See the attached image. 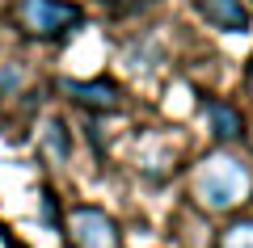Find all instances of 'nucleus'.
Masks as SVG:
<instances>
[{
	"label": "nucleus",
	"instance_id": "f257e3e1",
	"mask_svg": "<svg viewBox=\"0 0 253 248\" xmlns=\"http://www.w3.org/2000/svg\"><path fill=\"white\" fill-rule=\"evenodd\" d=\"M190 198L207 214H228L253 198V164L241 151H211L199 160V169L190 177Z\"/></svg>",
	"mask_w": 253,
	"mask_h": 248
},
{
	"label": "nucleus",
	"instance_id": "f03ea898",
	"mask_svg": "<svg viewBox=\"0 0 253 248\" xmlns=\"http://www.w3.org/2000/svg\"><path fill=\"white\" fill-rule=\"evenodd\" d=\"M84 9L72 0H17L13 4V26L34 42H55L68 38L72 30H81Z\"/></svg>",
	"mask_w": 253,
	"mask_h": 248
},
{
	"label": "nucleus",
	"instance_id": "7ed1b4c3",
	"mask_svg": "<svg viewBox=\"0 0 253 248\" xmlns=\"http://www.w3.org/2000/svg\"><path fill=\"white\" fill-rule=\"evenodd\" d=\"M63 231L72 248H123V231L114 214H106L101 206H72L63 219Z\"/></svg>",
	"mask_w": 253,
	"mask_h": 248
},
{
	"label": "nucleus",
	"instance_id": "20e7f679",
	"mask_svg": "<svg viewBox=\"0 0 253 248\" xmlns=\"http://www.w3.org/2000/svg\"><path fill=\"white\" fill-rule=\"evenodd\" d=\"M59 89L76 101V106L93 109V114H114L123 106V93H118L114 80H59Z\"/></svg>",
	"mask_w": 253,
	"mask_h": 248
},
{
	"label": "nucleus",
	"instance_id": "39448f33",
	"mask_svg": "<svg viewBox=\"0 0 253 248\" xmlns=\"http://www.w3.org/2000/svg\"><path fill=\"white\" fill-rule=\"evenodd\" d=\"M199 17L219 34H245L253 26V13L245 0H199Z\"/></svg>",
	"mask_w": 253,
	"mask_h": 248
},
{
	"label": "nucleus",
	"instance_id": "423d86ee",
	"mask_svg": "<svg viewBox=\"0 0 253 248\" xmlns=\"http://www.w3.org/2000/svg\"><path fill=\"white\" fill-rule=\"evenodd\" d=\"M203 118H207V131L215 143H236L245 135V118L236 106H228V101H203Z\"/></svg>",
	"mask_w": 253,
	"mask_h": 248
},
{
	"label": "nucleus",
	"instance_id": "0eeeda50",
	"mask_svg": "<svg viewBox=\"0 0 253 248\" xmlns=\"http://www.w3.org/2000/svg\"><path fill=\"white\" fill-rule=\"evenodd\" d=\"M68 126L59 122V118H46V126H42V156L51 160V164H63L68 160Z\"/></svg>",
	"mask_w": 253,
	"mask_h": 248
},
{
	"label": "nucleus",
	"instance_id": "6e6552de",
	"mask_svg": "<svg viewBox=\"0 0 253 248\" xmlns=\"http://www.w3.org/2000/svg\"><path fill=\"white\" fill-rule=\"evenodd\" d=\"M215 248H253V219H236V223H228Z\"/></svg>",
	"mask_w": 253,
	"mask_h": 248
},
{
	"label": "nucleus",
	"instance_id": "1a4fd4ad",
	"mask_svg": "<svg viewBox=\"0 0 253 248\" xmlns=\"http://www.w3.org/2000/svg\"><path fill=\"white\" fill-rule=\"evenodd\" d=\"M21 84H26V68L21 63H0V101H9V97H17L21 93Z\"/></svg>",
	"mask_w": 253,
	"mask_h": 248
},
{
	"label": "nucleus",
	"instance_id": "9d476101",
	"mask_svg": "<svg viewBox=\"0 0 253 248\" xmlns=\"http://www.w3.org/2000/svg\"><path fill=\"white\" fill-rule=\"evenodd\" d=\"M42 219H46V227H55V223H59V214H55V194H51V189H42Z\"/></svg>",
	"mask_w": 253,
	"mask_h": 248
},
{
	"label": "nucleus",
	"instance_id": "9b49d317",
	"mask_svg": "<svg viewBox=\"0 0 253 248\" xmlns=\"http://www.w3.org/2000/svg\"><path fill=\"white\" fill-rule=\"evenodd\" d=\"M106 4H114V9H139V4H152V0H106Z\"/></svg>",
	"mask_w": 253,
	"mask_h": 248
},
{
	"label": "nucleus",
	"instance_id": "f8f14e48",
	"mask_svg": "<svg viewBox=\"0 0 253 248\" xmlns=\"http://www.w3.org/2000/svg\"><path fill=\"white\" fill-rule=\"evenodd\" d=\"M249 101H253V71H249Z\"/></svg>",
	"mask_w": 253,
	"mask_h": 248
}]
</instances>
